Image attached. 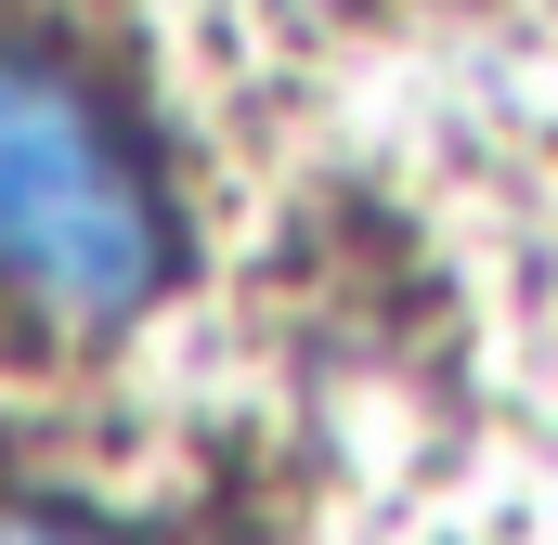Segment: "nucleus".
Wrapping results in <instances>:
<instances>
[{
	"label": "nucleus",
	"instance_id": "obj_1",
	"mask_svg": "<svg viewBox=\"0 0 558 545\" xmlns=\"http://www.w3.org/2000/svg\"><path fill=\"white\" fill-rule=\"evenodd\" d=\"M169 182L131 105L52 39L0 13V325L105 338L169 286Z\"/></svg>",
	"mask_w": 558,
	"mask_h": 545
},
{
	"label": "nucleus",
	"instance_id": "obj_2",
	"mask_svg": "<svg viewBox=\"0 0 558 545\" xmlns=\"http://www.w3.org/2000/svg\"><path fill=\"white\" fill-rule=\"evenodd\" d=\"M0 545H78L65 520H39V507H0Z\"/></svg>",
	"mask_w": 558,
	"mask_h": 545
}]
</instances>
